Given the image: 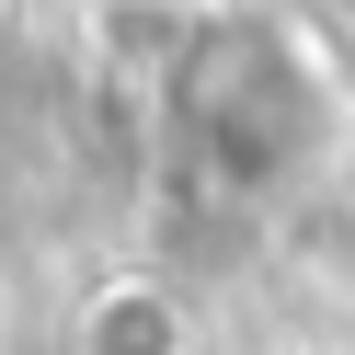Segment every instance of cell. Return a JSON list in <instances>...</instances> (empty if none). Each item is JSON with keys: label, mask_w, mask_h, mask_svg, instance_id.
Masks as SVG:
<instances>
[{"label": "cell", "mask_w": 355, "mask_h": 355, "mask_svg": "<svg viewBox=\"0 0 355 355\" xmlns=\"http://www.w3.org/2000/svg\"><path fill=\"white\" fill-rule=\"evenodd\" d=\"M172 138L218 195L298 218L309 195H332L355 149V92L298 24L230 0V12H195V46L172 69Z\"/></svg>", "instance_id": "cell-1"}, {"label": "cell", "mask_w": 355, "mask_h": 355, "mask_svg": "<svg viewBox=\"0 0 355 355\" xmlns=\"http://www.w3.org/2000/svg\"><path fill=\"white\" fill-rule=\"evenodd\" d=\"M69 355H207V309L172 275H149V263H115V275L80 286Z\"/></svg>", "instance_id": "cell-2"}, {"label": "cell", "mask_w": 355, "mask_h": 355, "mask_svg": "<svg viewBox=\"0 0 355 355\" xmlns=\"http://www.w3.org/2000/svg\"><path fill=\"white\" fill-rule=\"evenodd\" d=\"M298 263L321 275V298H332V309H355V195H344V184L298 207Z\"/></svg>", "instance_id": "cell-3"}, {"label": "cell", "mask_w": 355, "mask_h": 355, "mask_svg": "<svg viewBox=\"0 0 355 355\" xmlns=\"http://www.w3.org/2000/svg\"><path fill=\"white\" fill-rule=\"evenodd\" d=\"M172 12H230V0H172Z\"/></svg>", "instance_id": "cell-4"}]
</instances>
